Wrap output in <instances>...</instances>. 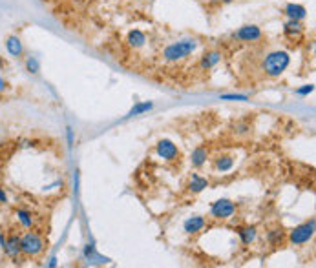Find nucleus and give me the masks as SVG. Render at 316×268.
<instances>
[{"instance_id":"1","label":"nucleus","mask_w":316,"mask_h":268,"mask_svg":"<svg viewBox=\"0 0 316 268\" xmlns=\"http://www.w3.org/2000/svg\"><path fill=\"white\" fill-rule=\"evenodd\" d=\"M289 53L285 51H273L265 57L263 61V71L269 77H280V75L289 68Z\"/></svg>"},{"instance_id":"2","label":"nucleus","mask_w":316,"mask_h":268,"mask_svg":"<svg viewBox=\"0 0 316 268\" xmlns=\"http://www.w3.org/2000/svg\"><path fill=\"white\" fill-rule=\"evenodd\" d=\"M196 48H198V42L196 40H181V42H176L172 44V46H168V48L163 51V57H165V61L168 62H178V61H183L185 57H188L190 53L196 51Z\"/></svg>"},{"instance_id":"3","label":"nucleus","mask_w":316,"mask_h":268,"mask_svg":"<svg viewBox=\"0 0 316 268\" xmlns=\"http://www.w3.org/2000/svg\"><path fill=\"white\" fill-rule=\"evenodd\" d=\"M314 226H316V221L314 219H309L305 223H302L300 226H296L295 230H290V243H295V245H305L309 239L314 235Z\"/></svg>"},{"instance_id":"4","label":"nucleus","mask_w":316,"mask_h":268,"mask_svg":"<svg viewBox=\"0 0 316 268\" xmlns=\"http://www.w3.org/2000/svg\"><path fill=\"white\" fill-rule=\"evenodd\" d=\"M20 250L26 255H39L44 250V241L37 234H26L20 239Z\"/></svg>"},{"instance_id":"5","label":"nucleus","mask_w":316,"mask_h":268,"mask_svg":"<svg viewBox=\"0 0 316 268\" xmlns=\"http://www.w3.org/2000/svg\"><path fill=\"white\" fill-rule=\"evenodd\" d=\"M234 212H236V206H234V203L229 199L216 201V203L212 204V208H210V213H212L214 217H217V219H227V217H230Z\"/></svg>"},{"instance_id":"6","label":"nucleus","mask_w":316,"mask_h":268,"mask_svg":"<svg viewBox=\"0 0 316 268\" xmlns=\"http://www.w3.org/2000/svg\"><path fill=\"white\" fill-rule=\"evenodd\" d=\"M234 37L239 40H243V42H254V40H260L261 39V31L258 26H243L239 28L236 33H234Z\"/></svg>"},{"instance_id":"7","label":"nucleus","mask_w":316,"mask_h":268,"mask_svg":"<svg viewBox=\"0 0 316 268\" xmlns=\"http://www.w3.org/2000/svg\"><path fill=\"white\" fill-rule=\"evenodd\" d=\"M157 155L166 160H174L179 155L178 146H176L172 141H159V143H157Z\"/></svg>"},{"instance_id":"8","label":"nucleus","mask_w":316,"mask_h":268,"mask_svg":"<svg viewBox=\"0 0 316 268\" xmlns=\"http://www.w3.org/2000/svg\"><path fill=\"white\" fill-rule=\"evenodd\" d=\"M0 243H2V247H4L6 254L9 255V257H17L18 254H20V239L17 237V235H11V237L6 241L2 235H0Z\"/></svg>"},{"instance_id":"9","label":"nucleus","mask_w":316,"mask_h":268,"mask_svg":"<svg viewBox=\"0 0 316 268\" xmlns=\"http://www.w3.org/2000/svg\"><path fill=\"white\" fill-rule=\"evenodd\" d=\"M285 13H287V17L293 18V20H302V18H305V15H307V9L300 4H287Z\"/></svg>"},{"instance_id":"10","label":"nucleus","mask_w":316,"mask_h":268,"mask_svg":"<svg viewBox=\"0 0 316 268\" xmlns=\"http://www.w3.org/2000/svg\"><path fill=\"white\" fill-rule=\"evenodd\" d=\"M205 226V219L200 216H194L185 223V232L186 234H196V232H200L201 228Z\"/></svg>"},{"instance_id":"11","label":"nucleus","mask_w":316,"mask_h":268,"mask_svg":"<svg viewBox=\"0 0 316 268\" xmlns=\"http://www.w3.org/2000/svg\"><path fill=\"white\" fill-rule=\"evenodd\" d=\"M6 48H8L9 55H13V57H20L22 55V42L18 37H8V40H6Z\"/></svg>"},{"instance_id":"12","label":"nucleus","mask_w":316,"mask_h":268,"mask_svg":"<svg viewBox=\"0 0 316 268\" xmlns=\"http://www.w3.org/2000/svg\"><path fill=\"white\" fill-rule=\"evenodd\" d=\"M285 35L290 37V39H298L300 35H302V24H300L298 20H293V18H290L285 24Z\"/></svg>"},{"instance_id":"13","label":"nucleus","mask_w":316,"mask_h":268,"mask_svg":"<svg viewBox=\"0 0 316 268\" xmlns=\"http://www.w3.org/2000/svg\"><path fill=\"white\" fill-rule=\"evenodd\" d=\"M128 42H130V46H134V48H141V46L147 42V35H144L143 31L134 30L128 35Z\"/></svg>"},{"instance_id":"14","label":"nucleus","mask_w":316,"mask_h":268,"mask_svg":"<svg viewBox=\"0 0 316 268\" xmlns=\"http://www.w3.org/2000/svg\"><path fill=\"white\" fill-rule=\"evenodd\" d=\"M239 237H241L243 245H251V243L256 241V228L254 226H245V228H239Z\"/></svg>"},{"instance_id":"15","label":"nucleus","mask_w":316,"mask_h":268,"mask_svg":"<svg viewBox=\"0 0 316 268\" xmlns=\"http://www.w3.org/2000/svg\"><path fill=\"white\" fill-rule=\"evenodd\" d=\"M220 59H221V55L217 51H210V53H207V55L201 59V68H205V69H210L212 66H216L217 62H220Z\"/></svg>"},{"instance_id":"16","label":"nucleus","mask_w":316,"mask_h":268,"mask_svg":"<svg viewBox=\"0 0 316 268\" xmlns=\"http://www.w3.org/2000/svg\"><path fill=\"white\" fill-rule=\"evenodd\" d=\"M208 186V181L205 177H201V175H192L190 182H188V188H190L192 192H201L205 190Z\"/></svg>"},{"instance_id":"17","label":"nucleus","mask_w":316,"mask_h":268,"mask_svg":"<svg viewBox=\"0 0 316 268\" xmlns=\"http://www.w3.org/2000/svg\"><path fill=\"white\" fill-rule=\"evenodd\" d=\"M207 150L205 148H198V150H194V153H192V165L194 166H203L205 165V160H207Z\"/></svg>"},{"instance_id":"18","label":"nucleus","mask_w":316,"mask_h":268,"mask_svg":"<svg viewBox=\"0 0 316 268\" xmlns=\"http://www.w3.org/2000/svg\"><path fill=\"white\" fill-rule=\"evenodd\" d=\"M232 166H234V159L229 155L220 157V159L216 160V170H220V172H229Z\"/></svg>"},{"instance_id":"19","label":"nucleus","mask_w":316,"mask_h":268,"mask_svg":"<svg viewBox=\"0 0 316 268\" xmlns=\"http://www.w3.org/2000/svg\"><path fill=\"white\" fill-rule=\"evenodd\" d=\"M17 216H18V219H20V223L26 226V228H30V226L33 225V217H31V213L26 212V210H18Z\"/></svg>"},{"instance_id":"20","label":"nucleus","mask_w":316,"mask_h":268,"mask_svg":"<svg viewBox=\"0 0 316 268\" xmlns=\"http://www.w3.org/2000/svg\"><path fill=\"white\" fill-rule=\"evenodd\" d=\"M148 110H152V102H143V104H137L135 108H132V112L128 113L130 117H134V115H139V113L143 112H148Z\"/></svg>"},{"instance_id":"21","label":"nucleus","mask_w":316,"mask_h":268,"mask_svg":"<svg viewBox=\"0 0 316 268\" xmlns=\"http://www.w3.org/2000/svg\"><path fill=\"white\" fill-rule=\"evenodd\" d=\"M26 68H28V71H31V73H37V71H39V68H40L39 61L31 57V59H28V61H26Z\"/></svg>"},{"instance_id":"22","label":"nucleus","mask_w":316,"mask_h":268,"mask_svg":"<svg viewBox=\"0 0 316 268\" xmlns=\"http://www.w3.org/2000/svg\"><path fill=\"white\" fill-rule=\"evenodd\" d=\"M283 234H282V230H273L271 234H269V241L273 243V245H278V243L282 241Z\"/></svg>"},{"instance_id":"23","label":"nucleus","mask_w":316,"mask_h":268,"mask_svg":"<svg viewBox=\"0 0 316 268\" xmlns=\"http://www.w3.org/2000/svg\"><path fill=\"white\" fill-rule=\"evenodd\" d=\"M312 90H314V86H312V84H307V86L300 88V90H298V95H309V93H311Z\"/></svg>"},{"instance_id":"24","label":"nucleus","mask_w":316,"mask_h":268,"mask_svg":"<svg viewBox=\"0 0 316 268\" xmlns=\"http://www.w3.org/2000/svg\"><path fill=\"white\" fill-rule=\"evenodd\" d=\"M249 130H251V128H249L247 124H238L236 126V131H238V133H247Z\"/></svg>"},{"instance_id":"25","label":"nucleus","mask_w":316,"mask_h":268,"mask_svg":"<svg viewBox=\"0 0 316 268\" xmlns=\"http://www.w3.org/2000/svg\"><path fill=\"white\" fill-rule=\"evenodd\" d=\"M223 99H230V100H245L247 97L245 95H225Z\"/></svg>"},{"instance_id":"26","label":"nucleus","mask_w":316,"mask_h":268,"mask_svg":"<svg viewBox=\"0 0 316 268\" xmlns=\"http://www.w3.org/2000/svg\"><path fill=\"white\" fill-rule=\"evenodd\" d=\"M0 203H8V195H6V192L0 188Z\"/></svg>"}]
</instances>
